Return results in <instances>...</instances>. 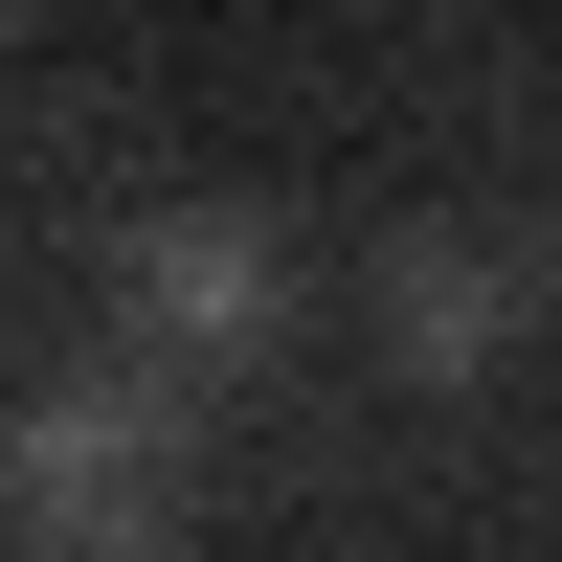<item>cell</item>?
Here are the masks:
<instances>
[{
    "instance_id": "obj_1",
    "label": "cell",
    "mask_w": 562,
    "mask_h": 562,
    "mask_svg": "<svg viewBox=\"0 0 562 562\" xmlns=\"http://www.w3.org/2000/svg\"><path fill=\"white\" fill-rule=\"evenodd\" d=\"M23 540H45V562H158V540H180V360L68 383V405L23 428Z\"/></svg>"
},
{
    "instance_id": "obj_2",
    "label": "cell",
    "mask_w": 562,
    "mask_h": 562,
    "mask_svg": "<svg viewBox=\"0 0 562 562\" xmlns=\"http://www.w3.org/2000/svg\"><path fill=\"white\" fill-rule=\"evenodd\" d=\"M113 315H135V360H248L270 315H293L270 203H135L113 225Z\"/></svg>"
},
{
    "instance_id": "obj_3",
    "label": "cell",
    "mask_w": 562,
    "mask_h": 562,
    "mask_svg": "<svg viewBox=\"0 0 562 562\" xmlns=\"http://www.w3.org/2000/svg\"><path fill=\"white\" fill-rule=\"evenodd\" d=\"M495 338H518L495 248H450V225H428V248H383V360H405V383H473Z\"/></svg>"
}]
</instances>
